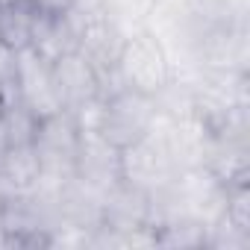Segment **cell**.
Returning <instances> with one entry per match:
<instances>
[{"mask_svg":"<svg viewBox=\"0 0 250 250\" xmlns=\"http://www.w3.org/2000/svg\"><path fill=\"white\" fill-rule=\"evenodd\" d=\"M80 121L62 109L47 118H39L36 136H33V153L39 162V186L47 191H59L77 177V153H80Z\"/></svg>","mask_w":250,"mask_h":250,"instance_id":"obj_1","label":"cell"},{"mask_svg":"<svg viewBox=\"0 0 250 250\" xmlns=\"http://www.w3.org/2000/svg\"><path fill=\"white\" fill-rule=\"evenodd\" d=\"M15 77H18L21 103L36 118H47L53 112H62V97L56 88L53 62L47 56H42L33 47L15 50Z\"/></svg>","mask_w":250,"mask_h":250,"instance_id":"obj_5","label":"cell"},{"mask_svg":"<svg viewBox=\"0 0 250 250\" xmlns=\"http://www.w3.org/2000/svg\"><path fill=\"white\" fill-rule=\"evenodd\" d=\"M153 121H156V97L133 88H115L103 94L97 106L94 133L115 150H124L142 142L153 130Z\"/></svg>","mask_w":250,"mask_h":250,"instance_id":"obj_2","label":"cell"},{"mask_svg":"<svg viewBox=\"0 0 250 250\" xmlns=\"http://www.w3.org/2000/svg\"><path fill=\"white\" fill-rule=\"evenodd\" d=\"M0 50H3V44H0Z\"/></svg>","mask_w":250,"mask_h":250,"instance_id":"obj_9","label":"cell"},{"mask_svg":"<svg viewBox=\"0 0 250 250\" xmlns=\"http://www.w3.org/2000/svg\"><path fill=\"white\" fill-rule=\"evenodd\" d=\"M174 153L165 139H156L150 130L142 142L121 150V183H127L145 194H162L174 183Z\"/></svg>","mask_w":250,"mask_h":250,"instance_id":"obj_4","label":"cell"},{"mask_svg":"<svg viewBox=\"0 0 250 250\" xmlns=\"http://www.w3.org/2000/svg\"><path fill=\"white\" fill-rule=\"evenodd\" d=\"M53 77H56V88L62 97V109H68L74 118L85 115L88 109H94L103 100L100 77L80 53L59 56L53 62Z\"/></svg>","mask_w":250,"mask_h":250,"instance_id":"obj_6","label":"cell"},{"mask_svg":"<svg viewBox=\"0 0 250 250\" xmlns=\"http://www.w3.org/2000/svg\"><path fill=\"white\" fill-rule=\"evenodd\" d=\"M42 6L33 0H0V44L6 50H24L33 42Z\"/></svg>","mask_w":250,"mask_h":250,"instance_id":"obj_8","label":"cell"},{"mask_svg":"<svg viewBox=\"0 0 250 250\" xmlns=\"http://www.w3.org/2000/svg\"><path fill=\"white\" fill-rule=\"evenodd\" d=\"M168 80H171V71H168L165 50L150 33L124 39L118 65H115V88H133L156 97L168 85Z\"/></svg>","mask_w":250,"mask_h":250,"instance_id":"obj_3","label":"cell"},{"mask_svg":"<svg viewBox=\"0 0 250 250\" xmlns=\"http://www.w3.org/2000/svg\"><path fill=\"white\" fill-rule=\"evenodd\" d=\"M74 180L103 197L112 186L121 183V150L106 145L94 130H83Z\"/></svg>","mask_w":250,"mask_h":250,"instance_id":"obj_7","label":"cell"}]
</instances>
